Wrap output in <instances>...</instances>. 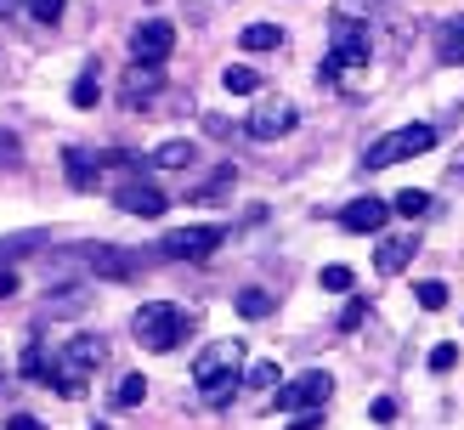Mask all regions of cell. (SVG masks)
Masks as SVG:
<instances>
[{"label":"cell","instance_id":"obj_1","mask_svg":"<svg viewBox=\"0 0 464 430\" xmlns=\"http://www.w3.org/2000/svg\"><path fill=\"white\" fill-rule=\"evenodd\" d=\"M238 379H244V346L238 339H221V346H210L193 362V385L204 391L210 407H227L232 391H238Z\"/></svg>","mask_w":464,"mask_h":430},{"label":"cell","instance_id":"obj_2","mask_svg":"<svg viewBox=\"0 0 464 430\" xmlns=\"http://www.w3.org/2000/svg\"><path fill=\"white\" fill-rule=\"evenodd\" d=\"M193 329H198V317L181 311V306H170V301L142 306V311H136V323H130V334L142 339V351H176Z\"/></svg>","mask_w":464,"mask_h":430},{"label":"cell","instance_id":"obj_3","mask_svg":"<svg viewBox=\"0 0 464 430\" xmlns=\"http://www.w3.org/2000/svg\"><path fill=\"white\" fill-rule=\"evenodd\" d=\"M436 148V125H402V130H391L380 136V142H368L362 153V170H391V165H402V158H420Z\"/></svg>","mask_w":464,"mask_h":430},{"label":"cell","instance_id":"obj_4","mask_svg":"<svg viewBox=\"0 0 464 430\" xmlns=\"http://www.w3.org/2000/svg\"><path fill=\"white\" fill-rule=\"evenodd\" d=\"M329 397H334V374H323V368H306L300 379L277 385L272 407H277V414H323V407H329Z\"/></svg>","mask_w":464,"mask_h":430},{"label":"cell","instance_id":"obj_5","mask_svg":"<svg viewBox=\"0 0 464 430\" xmlns=\"http://www.w3.org/2000/svg\"><path fill=\"white\" fill-rule=\"evenodd\" d=\"M368 52H374V29H368V17L334 12V23H329V57H334L340 68H362Z\"/></svg>","mask_w":464,"mask_h":430},{"label":"cell","instance_id":"obj_6","mask_svg":"<svg viewBox=\"0 0 464 430\" xmlns=\"http://www.w3.org/2000/svg\"><path fill=\"white\" fill-rule=\"evenodd\" d=\"M227 244V226H176V233L159 238V255L165 261H210Z\"/></svg>","mask_w":464,"mask_h":430},{"label":"cell","instance_id":"obj_7","mask_svg":"<svg viewBox=\"0 0 464 430\" xmlns=\"http://www.w3.org/2000/svg\"><path fill=\"white\" fill-rule=\"evenodd\" d=\"M295 125H300V108L289 97H261L244 119V136L249 142H277V136H289Z\"/></svg>","mask_w":464,"mask_h":430},{"label":"cell","instance_id":"obj_8","mask_svg":"<svg viewBox=\"0 0 464 430\" xmlns=\"http://www.w3.org/2000/svg\"><path fill=\"white\" fill-rule=\"evenodd\" d=\"M176 52V29L165 17H148V23H136L130 29V57L136 62H165Z\"/></svg>","mask_w":464,"mask_h":430},{"label":"cell","instance_id":"obj_9","mask_svg":"<svg viewBox=\"0 0 464 430\" xmlns=\"http://www.w3.org/2000/svg\"><path fill=\"white\" fill-rule=\"evenodd\" d=\"M91 272H97V278L125 283V278L142 272V255H136V249H120V244H97V249H91Z\"/></svg>","mask_w":464,"mask_h":430},{"label":"cell","instance_id":"obj_10","mask_svg":"<svg viewBox=\"0 0 464 430\" xmlns=\"http://www.w3.org/2000/svg\"><path fill=\"white\" fill-rule=\"evenodd\" d=\"M385 215H391V204L368 193V198H352V204L340 210V226H345V233H357V238H362V233H385Z\"/></svg>","mask_w":464,"mask_h":430},{"label":"cell","instance_id":"obj_11","mask_svg":"<svg viewBox=\"0 0 464 430\" xmlns=\"http://www.w3.org/2000/svg\"><path fill=\"white\" fill-rule=\"evenodd\" d=\"M159 91H165L159 62H130V74H125V85H120V102H125V108H142V102L159 97Z\"/></svg>","mask_w":464,"mask_h":430},{"label":"cell","instance_id":"obj_12","mask_svg":"<svg viewBox=\"0 0 464 430\" xmlns=\"http://www.w3.org/2000/svg\"><path fill=\"white\" fill-rule=\"evenodd\" d=\"M113 204H120L125 215H142V221L148 215H165V193H159L153 181H125V187L113 193Z\"/></svg>","mask_w":464,"mask_h":430},{"label":"cell","instance_id":"obj_13","mask_svg":"<svg viewBox=\"0 0 464 430\" xmlns=\"http://www.w3.org/2000/svg\"><path fill=\"white\" fill-rule=\"evenodd\" d=\"M57 357H63L74 374H91V368H102V357H108V339H102V334H74V339H68V346H63Z\"/></svg>","mask_w":464,"mask_h":430},{"label":"cell","instance_id":"obj_14","mask_svg":"<svg viewBox=\"0 0 464 430\" xmlns=\"http://www.w3.org/2000/svg\"><path fill=\"white\" fill-rule=\"evenodd\" d=\"M413 249H420V233H391V238H380V249H374V266L385 272V278H397V272L413 261Z\"/></svg>","mask_w":464,"mask_h":430},{"label":"cell","instance_id":"obj_15","mask_svg":"<svg viewBox=\"0 0 464 430\" xmlns=\"http://www.w3.org/2000/svg\"><path fill=\"white\" fill-rule=\"evenodd\" d=\"M148 165H159V170H193V165H198V142H193V136H176V142H159Z\"/></svg>","mask_w":464,"mask_h":430},{"label":"cell","instance_id":"obj_16","mask_svg":"<svg viewBox=\"0 0 464 430\" xmlns=\"http://www.w3.org/2000/svg\"><path fill=\"white\" fill-rule=\"evenodd\" d=\"M232 187H238V165H216L210 181L188 187V204H221V198H232Z\"/></svg>","mask_w":464,"mask_h":430},{"label":"cell","instance_id":"obj_17","mask_svg":"<svg viewBox=\"0 0 464 430\" xmlns=\"http://www.w3.org/2000/svg\"><path fill=\"white\" fill-rule=\"evenodd\" d=\"M63 165H68V187H80V193L97 187V158H91L85 148H68V153H63Z\"/></svg>","mask_w":464,"mask_h":430},{"label":"cell","instance_id":"obj_18","mask_svg":"<svg viewBox=\"0 0 464 430\" xmlns=\"http://www.w3.org/2000/svg\"><path fill=\"white\" fill-rule=\"evenodd\" d=\"M436 57H442L448 68L464 62V17H453V23H442V29H436Z\"/></svg>","mask_w":464,"mask_h":430},{"label":"cell","instance_id":"obj_19","mask_svg":"<svg viewBox=\"0 0 464 430\" xmlns=\"http://www.w3.org/2000/svg\"><path fill=\"white\" fill-rule=\"evenodd\" d=\"M238 45L244 52H277V45H284V29H277V23H249L238 34Z\"/></svg>","mask_w":464,"mask_h":430},{"label":"cell","instance_id":"obj_20","mask_svg":"<svg viewBox=\"0 0 464 430\" xmlns=\"http://www.w3.org/2000/svg\"><path fill=\"white\" fill-rule=\"evenodd\" d=\"M45 311H52V317H80V311H85V289H80V283L52 289V294H45Z\"/></svg>","mask_w":464,"mask_h":430},{"label":"cell","instance_id":"obj_21","mask_svg":"<svg viewBox=\"0 0 464 430\" xmlns=\"http://www.w3.org/2000/svg\"><path fill=\"white\" fill-rule=\"evenodd\" d=\"M221 85L232 91V97H255V91H261V74H255V68H244V62H227V68H221Z\"/></svg>","mask_w":464,"mask_h":430},{"label":"cell","instance_id":"obj_22","mask_svg":"<svg viewBox=\"0 0 464 430\" xmlns=\"http://www.w3.org/2000/svg\"><path fill=\"white\" fill-rule=\"evenodd\" d=\"M68 102H74V108H97V102H102V80H97V68H85V74L74 80Z\"/></svg>","mask_w":464,"mask_h":430},{"label":"cell","instance_id":"obj_23","mask_svg":"<svg viewBox=\"0 0 464 430\" xmlns=\"http://www.w3.org/2000/svg\"><path fill=\"white\" fill-rule=\"evenodd\" d=\"M232 306H238V317L261 323V317L272 311V294H266V289H238V301H232Z\"/></svg>","mask_w":464,"mask_h":430},{"label":"cell","instance_id":"obj_24","mask_svg":"<svg viewBox=\"0 0 464 430\" xmlns=\"http://www.w3.org/2000/svg\"><path fill=\"white\" fill-rule=\"evenodd\" d=\"M430 204H436V198H430L425 187H402L397 198H391V210H397V215H425Z\"/></svg>","mask_w":464,"mask_h":430},{"label":"cell","instance_id":"obj_25","mask_svg":"<svg viewBox=\"0 0 464 430\" xmlns=\"http://www.w3.org/2000/svg\"><path fill=\"white\" fill-rule=\"evenodd\" d=\"M113 402H120V407H142V402H148V379H142V374H125L120 391H113Z\"/></svg>","mask_w":464,"mask_h":430},{"label":"cell","instance_id":"obj_26","mask_svg":"<svg viewBox=\"0 0 464 430\" xmlns=\"http://www.w3.org/2000/svg\"><path fill=\"white\" fill-rule=\"evenodd\" d=\"M317 283L329 289V294H352L357 278H352V266H323V272H317Z\"/></svg>","mask_w":464,"mask_h":430},{"label":"cell","instance_id":"obj_27","mask_svg":"<svg viewBox=\"0 0 464 430\" xmlns=\"http://www.w3.org/2000/svg\"><path fill=\"white\" fill-rule=\"evenodd\" d=\"M244 385H255V391H272V385H277V362H249V368H244Z\"/></svg>","mask_w":464,"mask_h":430},{"label":"cell","instance_id":"obj_28","mask_svg":"<svg viewBox=\"0 0 464 430\" xmlns=\"http://www.w3.org/2000/svg\"><path fill=\"white\" fill-rule=\"evenodd\" d=\"M413 294H420V306H425V311H442V306H448V283H436V278H430V283H420Z\"/></svg>","mask_w":464,"mask_h":430},{"label":"cell","instance_id":"obj_29","mask_svg":"<svg viewBox=\"0 0 464 430\" xmlns=\"http://www.w3.org/2000/svg\"><path fill=\"white\" fill-rule=\"evenodd\" d=\"M362 317H368V301H345V311H340V334H352V329H362Z\"/></svg>","mask_w":464,"mask_h":430},{"label":"cell","instance_id":"obj_30","mask_svg":"<svg viewBox=\"0 0 464 430\" xmlns=\"http://www.w3.org/2000/svg\"><path fill=\"white\" fill-rule=\"evenodd\" d=\"M453 362H459V346H453V339H442V346H430V368H436V374H448Z\"/></svg>","mask_w":464,"mask_h":430},{"label":"cell","instance_id":"obj_31","mask_svg":"<svg viewBox=\"0 0 464 430\" xmlns=\"http://www.w3.org/2000/svg\"><path fill=\"white\" fill-rule=\"evenodd\" d=\"M63 6H68V0H29V17H34V23H57Z\"/></svg>","mask_w":464,"mask_h":430},{"label":"cell","instance_id":"obj_32","mask_svg":"<svg viewBox=\"0 0 464 430\" xmlns=\"http://www.w3.org/2000/svg\"><path fill=\"white\" fill-rule=\"evenodd\" d=\"M17 368L29 374V379H45V351H40V346H29V351H23V362H17Z\"/></svg>","mask_w":464,"mask_h":430},{"label":"cell","instance_id":"obj_33","mask_svg":"<svg viewBox=\"0 0 464 430\" xmlns=\"http://www.w3.org/2000/svg\"><path fill=\"white\" fill-rule=\"evenodd\" d=\"M317 85H340V62H334V57L317 62Z\"/></svg>","mask_w":464,"mask_h":430},{"label":"cell","instance_id":"obj_34","mask_svg":"<svg viewBox=\"0 0 464 430\" xmlns=\"http://www.w3.org/2000/svg\"><path fill=\"white\" fill-rule=\"evenodd\" d=\"M6 430H45V425H40L34 414H12V419H6Z\"/></svg>","mask_w":464,"mask_h":430},{"label":"cell","instance_id":"obj_35","mask_svg":"<svg viewBox=\"0 0 464 430\" xmlns=\"http://www.w3.org/2000/svg\"><path fill=\"white\" fill-rule=\"evenodd\" d=\"M374 419H380V425H391V419H397V402L380 397V402H374Z\"/></svg>","mask_w":464,"mask_h":430},{"label":"cell","instance_id":"obj_36","mask_svg":"<svg viewBox=\"0 0 464 430\" xmlns=\"http://www.w3.org/2000/svg\"><path fill=\"white\" fill-rule=\"evenodd\" d=\"M289 430H323V414H300V419H295Z\"/></svg>","mask_w":464,"mask_h":430},{"label":"cell","instance_id":"obj_37","mask_svg":"<svg viewBox=\"0 0 464 430\" xmlns=\"http://www.w3.org/2000/svg\"><path fill=\"white\" fill-rule=\"evenodd\" d=\"M6 294H17V272H0V301H6Z\"/></svg>","mask_w":464,"mask_h":430},{"label":"cell","instance_id":"obj_38","mask_svg":"<svg viewBox=\"0 0 464 430\" xmlns=\"http://www.w3.org/2000/svg\"><path fill=\"white\" fill-rule=\"evenodd\" d=\"M12 6H17V0H0V23H6V17H12Z\"/></svg>","mask_w":464,"mask_h":430}]
</instances>
